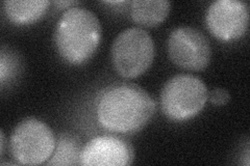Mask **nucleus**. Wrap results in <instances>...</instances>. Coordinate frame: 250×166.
I'll list each match as a JSON object with an SVG mask.
<instances>
[{
  "label": "nucleus",
  "mask_w": 250,
  "mask_h": 166,
  "mask_svg": "<svg viewBox=\"0 0 250 166\" xmlns=\"http://www.w3.org/2000/svg\"><path fill=\"white\" fill-rule=\"evenodd\" d=\"M99 124L108 131L134 133L145 127L155 111L153 98L141 86L113 83L101 90L95 101Z\"/></svg>",
  "instance_id": "nucleus-1"
},
{
  "label": "nucleus",
  "mask_w": 250,
  "mask_h": 166,
  "mask_svg": "<svg viewBox=\"0 0 250 166\" xmlns=\"http://www.w3.org/2000/svg\"><path fill=\"white\" fill-rule=\"evenodd\" d=\"M54 28V45L61 56L81 65L95 53L101 39V24L92 11L81 6L67 7Z\"/></svg>",
  "instance_id": "nucleus-2"
},
{
  "label": "nucleus",
  "mask_w": 250,
  "mask_h": 166,
  "mask_svg": "<svg viewBox=\"0 0 250 166\" xmlns=\"http://www.w3.org/2000/svg\"><path fill=\"white\" fill-rule=\"evenodd\" d=\"M208 88L199 77L178 74L164 84L161 107L172 121L184 122L197 115L208 101Z\"/></svg>",
  "instance_id": "nucleus-3"
},
{
  "label": "nucleus",
  "mask_w": 250,
  "mask_h": 166,
  "mask_svg": "<svg viewBox=\"0 0 250 166\" xmlns=\"http://www.w3.org/2000/svg\"><path fill=\"white\" fill-rule=\"evenodd\" d=\"M112 62L124 78H136L145 73L154 58V42L147 30L129 27L122 30L112 45Z\"/></svg>",
  "instance_id": "nucleus-4"
},
{
  "label": "nucleus",
  "mask_w": 250,
  "mask_h": 166,
  "mask_svg": "<svg viewBox=\"0 0 250 166\" xmlns=\"http://www.w3.org/2000/svg\"><path fill=\"white\" fill-rule=\"evenodd\" d=\"M56 148L53 131L42 121L27 117L13 130L11 151L20 164L39 165L46 163Z\"/></svg>",
  "instance_id": "nucleus-5"
},
{
  "label": "nucleus",
  "mask_w": 250,
  "mask_h": 166,
  "mask_svg": "<svg viewBox=\"0 0 250 166\" xmlns=\"http://www.w3.org/2000/svg\"><path fill=\"white\" fill-rule=\"evenodd\" d=\"M168 54L178 67L191 70H205L212 57V48L208 37L191 26H181L171 31L168 38Z\"/></svg>",
  "instance_id": "nucleus-6"
},
{
  "label": "nucleus",
  "mask_w": 250,
  "mask_h": 166,
  "mask_svg": "<svg viewBox=\"0 0 250 166\" xmlns=\"http://www.w3.org/2000/svg\"><path fill=\"white\" fill-rule=\"evenodd\" d=\"M248 22L249 7L241 0H216L206 12V24L209 33L226 42L244 36Z\"/></svg>",
  "instance_id": "nucleus-7"
},
{
  "label": "nucleus",
  "mask_w": 250,
  "mask_h": 166,
  "mask_svg": "<svg viewBox=\"0 0 250 166\" xmlns=\"http://www.w3.org/2000/svg\"><path fill=\"white\" fill-rule=\"evenodd\" d=\"M134 148L125 139L114 135H101L89 140L82 148L80 164L84 166H123L134 161Z\"/></svg>",
  "instance_id": "nucleus-8"
},
{
  "label": "nucleus",
  "mask_w": 250,
  "mask_h": 166,
  "mask_svg": "<svg viewBox=\"0 0 250 166\" xmlns=\"http://www.w3.org/2000/svg\"><path fill=\"white\" fill-rule=\"evenodd\" d=\"M168 0H135L130 2V17L140 25L153 27L161 24L170 12Z\"/></svg>",
  "instance_id": "nucleus-9"
},
{
  "label": "nucleus",
  "mask_w": 250,
  "mask_h": 166,
  "mask_svg": "<svg viewBox=\"0 0 250 166\" xmlns=\"http://www.w3.org/2000/svg\"><path fill=\"white\" fill-rule=\"evenodd\" d=\"M48 5L47 0H5L3 10L6 17L16 24H29L41 19Z\"/></svg>",
  "instance_id": "nucleus-10"
},
{
  "label": "nucleus",
  "mask_w": 250,
  "mask_h": 166,
  "mask_svg": "<svg viewBox=\"0 0 250 166\" xmlns=\"http://www.w3.org/2000/svg\"><path fill=\"white\" fill-rule=\"evenodd\" d=\"M80 141L70 134H62L58 139L57 148L47 161V165H74L80 164L82 152Z\"/></svg>",
  "instance_id": "nucleus-11"
},
{
  "label": "nucleus",
  "mask_w": 250,
  "mask_h": 166,
  "mask_svg": "<svg viewBox=\"0 0 250 166\" xmlns=\"http://www.w3.org/2000/svg\"><path fill=\"white\" fill-rule=\"evenodd\" d=\"M19 69L20 61L16 53L10 49L2 48L0 56V80L2 88L16 78V75L19 73Z\"/></svg>",
  "instance_id": "nucleus-12"
},
{
  "label": "nucleus",
  "mask_w": 250,
  "mask_h": 166,
  "mask_svg": "<svg viewBox=\"0 0 250 166\" xmlns=\"http://www.w3.org/2000/svg\"><path fill=\"white\" fill-rule=\"evenodd\" d=\"M208 100L212 103V104L216 106H221L228 104L230 100V94L229 92L221 88L213 89L209 91L208 93Z\"/></svg>",
  "instance_id": "nucleus-13"
},
{
  "label": "nucleus",
  "mask_w": 250,
  "mask_h": 166,
  "mask_svg": "<svg viewBox=\"0 0 250 166\" xmlns=\"http://www.w3.org/2000/svg\"><path fill=\"white\" fill-rule=\"evenodd\" d=\"M0 135H1V140H0V144H1V148H0V154L3 155V152H4V134H3L2 131H1V134H0Z\"/></svg>",
  "instance_id": "nucleus-14"
},
{
  "label": "nucleus",
  "mask_w": 250,
  "mask_h": 166,
  "mask_svg": "<svg viewBox=\"0 0 250 166\" xmlns=\"http://www.w3.org/2000/svg\"><path fill=\"white\" fill-rule=\"evenodd\" d=\"M74 3H77V2H74V1H62H62H59V2L57 1V2H56V4H58L59 6H60V5H69V4H74Z\"/></svg>",
  "instance_id": "nucleus-15"
}]
</instances>
